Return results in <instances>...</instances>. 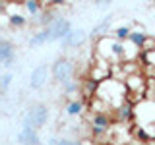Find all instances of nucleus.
<instances>
[{
    "mask_svg": "<svg viewBox=\"0 0 155 145\" xmlns=\"http://www.w3.org/2000/svg\"><path fill=\"white\" fill-rule=\"evenodd\" d=\"M97 99H101L105 105H109L113 110H116L120 105L128 99V89H126V83L116 77H110V79L99 83V91H97Z\"/></svg>",
    "mask_w": 155,
    "mask_h": 145,
    "instance_id": "obj_1",
    "label": "nucleus"
},
{
    "mask_svg": "<svg viewBox=\"0 0 155 145\" xmlns=\"http://www.w3.org/2000/svg\"><path fill=\"white\" fill-rule=\"evenodd\" d=\"M87 126H89L91 137L101 139L110 132V128L114 126V118L109 112H89L87 116Z\"/></svg>",
    "mask_w": 155,
    "mask_h": 145,
    "instance_id": "obj_2",
    "label": "nucleus"
},
{
    "mask_svg": "<svg viewBox=\"0 0 155 145\" xmlns=\"http://www.w3.org/2000/svg\"><path fill=\"white\" fill-rule=\"evenodd\" d=\"M51 74H52V79H54L56 83H60L62 87L72 83V81H74V74H76L74 60H70V58H66V56L56 58V62L51 68Z\"/></svg>",
    "mask_w": 155,
    "mask_h": 145,
    "instance_id": "obj_3",
    "label": "nucleus"
},
{
    "mask_svg": "<svg viewBox=\"0 0 155 145\" xmlns=\"http://www.w3.org/2000/svg\"><path fill=\"white\" fill-rule=\"evenodd\" d=\"M47 120H48V108L41 103H33L27 108V114H25V118H23V126L41 130L43 126L47 124Z\"/></svg>",
    "mask_w": 155,
    "mask_h": 145,
    "instance_id": "obj_4",
    "label": "nucleus"
},
{
    "mask_svg": "<svg viewBox=\"0 0 155 145\" xmlns=\"http://www.w3.org/2000/svg\"><path fill=\"white\" fill-rule=\"evenodd\" d=\"M48 29H51V43L52 41H64V39L74 31L72 21H70V19H66V18H56L54 23L48 25Z\"/></svg>",
    "mask_w": 155,
    "mask_h": 145,
    "instance_id": "obj_5",
    "label": "nucleus"
},
{
    "mask_svg": "<svg viewBox=\"0 0 155 145\" xmlns=\"http://www.w3.org/2000/svg\"><path fill=\"white\" fill-rule=\"evenodd\" d=\"M113 118H114V122H118V124H132L134 118H136V103L130 101V99H126L113 112Z\"/></svg>",
    "mask_w": 155,
    "mask_h": 145,
    "instance_id": "obj_6",
    "label": "nucleus"
},
{
    "mask_svg": "<svg viewBox=\"0 0 155 145\" xmlns=\"http://www.w3.org/2000/svg\"><path fill=\"white\" fill-rule=\"evenodd\" d=\"M47 77H48V66L47 64H41V66H37L35 70L31 72V77H29V87L31 89H43V87L47 85Z\"/></svg>",
    "mask_w": 155,
    "mask_h": 145,
    "instance_id": "obj_7",
    "label": "nucleus"
},
{
    "mask_svg": "<svg viewBox=\"0 0 155 145\" xmlns=\"http://www.w3.org/2000/svg\"><path fill=\"white\" fill-rule=\"evenodd\" d=\"M0 62H2L4 68H10L16 62V48H14V45L8 39L0 41Z\"/></svg>",
    "mask_w": 155,
    "mask_h": 145,
    "instance_id": "obj_8",
    "label": "nucleus"
},
{
    "mask_svg": "<svg viewBox=\"0 0 155 145\" xmlns=\"http://www.w3.org/2000/svg\"><path fill=\"white\" fill-rule=\"evenodd\" d=\"M85 39H87V33L84 31L81 27H78L74 29V31L68 35L64 41H62V47L64 48H76V47H81L85 43Z\"/></svg>",
    "mask_w": 155,
    "mask_h": 145,
    "instance_id": "obj_9",
    "label": "nucleus"
},
{
    "mask_svg": "<svg viewBox=\"0 0 155 145\" xmlns=\"http://www.w3.org/2000/svg\"><path fill=\"white\" fill-rule=\"evenodd\" d=\"M18 141L21 145H41L39 134L35 128H29V126H21V132L18 134Z\"/></svg>",
    "mask_w": 155,
    "mask_h": 145,
    "instance_id": "obj_10",
    "label": "nucleus"
},
{
    "mask_svg": "<svg viewBox=\"0 0 155 145\" xmlns=\"http://www.w3.org/2000/svg\"><path fill=\"white\" fill-rule=\"evenodd\" d=\"M97 91H99V83H97L95 79H91V77H85V79L81 81V89H80V93L84 95V101L95 99V97H97Z\"/></svg>",
    "mask_w": 155,
    "mask_h": 145,
    "instance_id": "obj_11",
    "label": "nucleus"
},
{
    "mask_svg": "<svg viewBox=\"0 0 155 145\" xmlns=\"http://www.w3.org/2000/svg\"><path fill=\"white\" fill-rule=\"evenodd\" d=\"M45 43H51V29L48 27H43L41 31L33 33V35L29 37V45L31 47H41V45H45Z\"/></svg>",
    "mask_w": 155,
    "mask_h": 145,
    "instance_id": "obj_12",
    "label": "nucleus"
},
{
    "mask_svg": "<svg viewBox=\"0 0 155 145\" xmlns=\"http://www.w3.org/2000/svg\"><path fill=\"white\" fill-rule=\"evenodd\" d=\"M147 33L143 31L142 27L140 29H132V33H130V39H128V43L130 45H134L136 48H140V50H142L143 48V45H145V41H147Z\"/></svg>",
    "mask_w": 155,
    "mask_h": 145,
    "instance_id": "obj_13",
    "label": "nucleus"
},
{
    "mask_svg": "<svg viewBox=\"0 0 155 145\" xmlns=\"http://www.w3.org/2000/svg\"><path fill=\"white\" fill-rule=\"evenodd\" d=\"M84 110H85L84 99H72L70 103L66 105V114H68V116H80Z\"/></svg>",
    "mask_w": 155,
    "mask_h": 145,
    "instance_id": "obj_14",
    "label": "nucleus"
},
{
    "mask_svg": "<svg viewBox=\"0 0 155 145\" xmlns=\"http://www.w3.org/2000/svg\"><path fill=\"white\" fill-rule=\"evenodd\" d=\"M109 27H110V18H107V19H103V21L99 23V25L93 27V31H91V37H93L95 41H99V39L107 37L105 33H109Z\"/></svg>",
    "mask_w": 155,
    "mask_h": 145,
    "instance_id": "obj_15",
    "label": "nucleus"
},
{
    "mask_svg": "<svg viewBox=\"0 0 155 145\" xmlns=\"http://www.w3.org/2000/svg\"><path fill=\"white\" fill-rule=\"evenodd\" d=\"M130 33H132V27L130 25H120V27H116L113 31V37L116 41H120V43H126L130 39Z\"/></svg>",
    "mask_w": 155,
    "mask_h": 145,
    "instance_id": "obj_16",
    "label": "nucleus"
},
{
    "mask_svg": "<svg viewBox=\"0 0 155 145\" xmlns=\"http://www.w3.org/2000/svg\"><path fill=\"white\" fill-rule=\"evenodd\" d=\"M132 134H134V137H136V141H138V143H143V145H147L149 141H151V137H149L147 130H145V128H142V126H134Z\"/></svg>",
    "mask_w": 155,
    "mask_h": 145,
    "instance_id": "obj_17",
    "label": "nucleus"
},
{
    "mask_svg": "<svg viewBox=\"0 0 155 145\" xmlns=\"http://www.w3.org/2000/svg\"><path fill=\"white\" fill-rule=\"evenodd\" d=\"M8 23L14 29H21V27L27 25V18L23 14H12V16H8Z\"/></svg>",
    "mask_w": 155,
    "mask_h": 145,
    "instance_id": "obj_18",
    "label": "nucleus"
},
{
    "mask_svg": "<svg viewBox=\"0 0 155 145\" xmlns=\"http://www.w3.org/2000/svg\"><path fill=\"white\" fill-rule=\"evenodd\" d=\"M21 6L25 8V12L29 14V16H39V14H41L43 4L39 2V0H25V2H23Z\"/></svg>",
    "mask_w": 155,
    "mask_h": 145,
    "instance_id": "obj_19",
    "label": "nucleus"
},
{
    "mask_svg": "<svg viewBox=\"0 0 155 145\" xmlns=\"http://www.w3.org/2000/svg\"><path fill=\"white\" fill-rule=\"evenodd\" d=\"M84 141H78V139H64V137H51L47 141V145H81Z\"/></svg>",
    "mask_w": 155,
    "mask_h": 145,
    "instance_id": "obj_20",
    "label": "nucleus"
},
{
    "mask_svg": "<svg viewBox=\"0 0 155 145\" xmlns=\"http://www.w3.org/2000/svg\"><path fill=\"white\" fill-rule=\"evenodd\" d=\"M12 77H14V74L12 72H6L2 77H0V93H6L8 91V87H10V83H12Z\"/></svg>",
    "mask_w": 155,
    "mask_h": 145,
    "instance_id": "obj_21",
    "label": "nucleus"
},
{
    "mask_svg": "<svg viewBox=\"0 0 155 145\" xmlns=\"http://www.w3.org/2000/svg\"><path fill=\"white\" fill-rule=\"evenodd\" d=\"M140 60L143 62L145 68H155V52H142Z\"/></svg>",
    "mask_w": 155,
    "mask_h": 145,
    "instance_id": "obj_22",
    "label": "nucleus"
},
{
    "mask_svg": "<svg viewBox=\"0 0 155 145\" xmlns=\"http://www.w3.org/2000/svg\"><path fill=\"white\" fill-rule=\"evenodd\" d=\"M142 52H155V37L153 35L147 37V41H145V45L142 48Z\"/></svg>",
    "mask_w": 155,
    "mask_h": 145,
    "instance_id": "obj_23",
    "label": "nucleus"
},
{
    "mask_svg": "<svg viewBox=\"0 0 155 145\" xmlns=\"http://www.w3.org/2000/svg\"><path fill=\"white\" fill-rule=\"evenodd\" d=\"M134 145H143V143H134Z\"/></svg>",
    "mask_w": 155,
    "mask_h": 145,
    "instance_id": "obj_24",
    "label": "nucleus"
}]
</instances>
